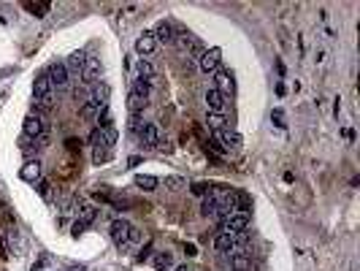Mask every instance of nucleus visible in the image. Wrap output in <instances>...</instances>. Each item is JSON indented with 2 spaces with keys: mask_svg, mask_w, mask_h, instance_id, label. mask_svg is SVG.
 <instances>
[{
  "mask_svg": "<svg viewBox=\"0 0 360 271\" xmlns=\"http://www.w3.org/2000/svg\"><path fill=\"white\" fill-rule=\"evenodd\" d=\"M33 98H36V114H46L51 106H54V87L46 79V73H41L33 84Z\"/></svg>",
  "mask_w": 360,
  "mask_h": 271,
  "instance_id": "obj_1",
  "label": "nucleus"
},
{
  "mask_svg": "<svg viewBox=\"0 0 360 271\" xmlns=\"http://www.w3.org/2000/svg\"><path fill=\"white\" fill-rule=\"evenodd\" d=\"M22 130H25V138H33V141L41 136H49V128H46L41 114H27L25 122H22Z\"/></svg>",
  "mask_w": 360,
  "mask_h": 271,
  "instance_id": "obj_2",
  "label": "nucleus"
},
{
  "mask_svg": "<svg viewBox=\"0 0 360 271\" xmlns=\"http://www.w3.org/2000/svg\"><path fill=\"white\" fill-rule=\"evenodd\" d=\"M219 60H222V49H219V46L203 49V54L198 57V68H201L203 73H214L219 68Z\"/></svg>",
  "mask_w": 360,
  "mask_h": 271,
  "instance_id": "obj_3",
  "label": "nucleus"
},
{
  "mask_svg": "<svg viewBox=\"0 0 360 271\" xmlns=\"http://www.w3.org/2000/svg\"><path fill=\"white\" fill-rule=\"evenodd\" d=\"M111 239H114V244H119L122 250L127 247V241H130V230H133V225L127 220H122V217H117V220L111 222Z\"/></svg>",
  "mask_w": 360,
  "mask_h": 271,
  "instance_id": "obj_4",
  "label": "nucleus"
},
{
  "mask_svg": "<svg viewBox=\"0 0 360 271\" xmlns=\"http://www.w3.org/2000/svg\"><path fill=\"white\" fill-rule=\"evenodd\" d=\"M46 79L51 82V87H57V90H62V87H68V71H65V62H51L49 68H46Z\"/></svg>",
  "mask_w": 360,
  "mask_h": 271,
  "instance_id": "obj_5",
  "label": "nucleus"
},
{
  "mask_svg": "<svg viewBox=\"0 0 360 271\" xmlns=\"http://www.w3.org/2000/svg\"><path fill=\"white\" fill-rule=\"evenodd\" d=\"M101 71H103L101 60H98V57H87V60H84V71H81V82H84V84H98Z\"/></svg>",
  "mask_w": 360,
  "mask_h": 271,
  "instance_id": "obj_6",
  "label": "nucleus"
},
{
  "mask_svg": "<svg viewBox=\"0 0 360 271\" xmlns=\"http://www.w3.org/2000/svg\"><path fill=\"white\" fill-rule=\"evenodd\" d=\"M136 52L141 57H149V54H154V52H157V38L152 36V30H144L141 36L136 38Z\"/></svg>",
  "mask_w": 360,
  "mask_h": 271,
  "instance_id": "obj_7",
  "label": "nucleus"
},
{
  "mask_svg": "<svg viewBox=\"0 0 360 271\" xmlns=\"http://www.w3.org/2000/svg\"><path fill=\"white\" fill-rule=\"evenodd\" d=\"M152 36L157 38V41H162V44H173V41H176V27H173V22L162 19V22H157V27L152 30Z\"/></svg>",
  "mask_w": 360,
  "mask_h": 271,
  "instance_id": "obj_8",
  "label": "nucleus"
},
{
  "mask_svg": "<svg viewBox=\"0 0 360 271\" xmlns=\"http://www.w3.org/2000/svg\"><path fill=\"white\" fill-rule=\"evenodd\" d=\"M249 225V215H230V217H225V222H222V233H241L244 228Z\"/></svg>",
  "mask_w": 360,
  "mask_h": 271,
  "instance_id": "obj_9",
  "label": "nucleus"
},
{
  "mask_svg": "<svg viewBox=\"0 0 360 271\" xmlns=\"http://www.w3.org/2000/svg\"><path fill=\"white\" fill-rule=\"evenodd\" d=\"M217 141L222 144V149H239L241 144H244V138H241V133H236V130L222 128V130L217 133Z\"/></svg>",
  "mask_w": 360,
  "mask_h": 271,
  "instance_id": "obj_10",
  "label": "nucleus"
},
{
  "mask_svg": "<svg viewBox=\"0 0 360 271\" xmlns=\"http://www.w3.org/2000/svg\"><path fill=\"white\" fill-rule=\"evenodd\" d=\"M219 92L222 98H228V95H233L236 92V82H233V73L230 71H219L217 73V87H214Z\"/></svg>",
  "mask_w": 360,
  "mask_h": 271,
  "instance_id": "obj_11",
  "label": "nucleus"
},
{
  "mask_svg": "<svg viewBox=\"0 0 360 271\" xmlns=\"http://www.w3.org/2000/svg\"><path fill=\"white\" fill-rule=\"evenodd\" d=\"M138 138H141L144 147H157L160 144V128L154 122H144L141 133H138Z\"/></svg>",
  "mask_w": 360,
  "mask_h": 271,
  "instance_id": "obj_12",
  "label": "nucleus"
},
{
  "mask_svg": "<svg viewBox=\"0 0 360 271\" xmlns=\"http://www.w3.org/2000/svg\"><path fill=\"white\" fill-rule=\"evenodd\" d=\"M19 179H22V182H30V184H36V182L41 179V163H38V160H27V163L22 165Z\"/></svg>",
  "mask_w": 360,
  "mask_h": 271,
  "instance_id": "obj_13",
  "label": "nucleus"
},
{
  "mask_svg": "<svg viewBox=\"0 0 360 271\" xmlns=\"http://www.w3.org/2000/svg\"><path fill=\"white\" fill-rule=\"evenodd\" d=\"M203 101H206V108L208 111H214V114H222V108H225V98L219 95L214 87H208L206 90V95H203Z\"/></svg>",
  "mask_w": 360,
  "mask_h": 271,
  "instance_id": "obj_14",
  "label": "nucleus"
},
{
  "mask_svg": "<svg viewBox=\"0 0 360 271\" xmlns=\"http://www.w3.org/2000/svg\"><path fill=\"white\" fill-rule=\"evenodd\" d=\"M84 60H87V57L81 54V52H76V54H71V60L65 62V71H68V76H73V79H81V71H84Z\"/></svg>",
  "mask_w": 360,
  "mask_h": 271,
  "instance_id": "obj_15",
  "label": "nucleus"
},
{
  "mask_svg": "<svg viewBox=\"0 0 360 271\" xmlns=\"http://www.w3.org/2000/svg\"><path fill=\"white\" fill-rule=\"evenodd\" d=\"M147 101H149L147 95H141V92L130 90V92H127V108H130V114L144 111V108H147Z\"/></svg>",
  "mask_w": 360,
  "mask_h": 271,
  "instance_id": "obj_16",
  "label": "nucleus"
},
{
  "mask_svg": "<svg viewBox=\"0 0 360 271\" xmlns=\"http://www.w3.org/2000/svg\"><path fill=\"white\" fill-rule=\"evenodd\" d=\"M117 128L114 125H103V130H98V141H101V147H114L117 144Z\"/></svg>",
  "mask_w": 360,
  "mask_h": 271,
  "instance_id": "obj_17",
  "label": "nucleus"
},
{
  "mask_svg": "<svg viewBox=\"0 0 360 271\" xmlns=\"http://www.w3.org/2000/svg\"><path fill=\"white\" fill-rule=\"evenodd\" d=\"M236 247V236L233 233H219L217 239H214V250L217 252H230Z\"/></svg>",
  "mask_w": 360,
  "mask_h": 271,
  "instance_id": "obj_18",
  "label": "nucleus"
},
{
  "mask_svg": "<svg viewBox=\"0 0 360 271\" xmlns=\"http://www.w3.org/2000/svg\"><path fill=\"white\" fill-rule=\"evenodd\" d=\"M98 114H101V106H98V103H92V101L81 103V108H79V117L84 119V122H92V119H98Z\"/></svg>",
  "mask_w": 360,
  "mask_h": 271,
  "instance_id": "obj_19",
  "label": "nucleus"
},
{
  "mask_svg": "<svg viewBox=\"0 0 360 271\" xmlns=\"http://www.w3.org/2000/svg\"><path fill=\"white\" fill-rule=\"evenodd\" d=\"M230 266H233V271H249V266H252V258H249L247 252H233V258H230Z\"/></svg>",
  "mask_w": 360,
  "mask_h": 271,
  "instance_id": "obj_20",
  "label": "nucleus"
},
{
  "mask_svg": "<svg viewBox=\"0 0 360 271\" xmlns=\"http://www.w3.org/2000/svg\"><path fill=\"white\" fill-rule=\"evenodd\" d=\"M157 184H160V179H157V176H149V174H138V176H136V187L147 190V193H152V190H157Z\"/></svg>",
  "mask_w": 360,
  "mask_h": 271,
  "instance_id": "obj_21",
  "label": "nucleus"
},
{
  "mask_svg": "<svg viewBox=\"0 0 360 271\" xmlns=\"http://www.w3.org/2000/svg\"><path fill=\"white\" fill-rule=\"evenodd\" d=\"M206 125L214 130V133H219V130H222L228 122H225V114H214V111H208V114H206Z\"/></svg>",
  "mask_w": 360,
  "mask_h": 271,
  "instance_id": "obj_22",
  "label": "nucleus"
},
{
  "mask_svg": "<svg viewBox=\"0 0 360 271\" xmlns=\"http://www.w3.org/2000/svg\"><path fill=\"white\" fill-rule=\"evenodd\" d=\"M217 209H219L217 198H214V195H206V198H203V204H201V215L203 217H211V215H217Z\"/></svg>",
  "mask_w": 360,
  "mask_h": 271,
  "instance_id": "obj_23",
  "label": "nucleus"
},
{
  "mask_svg": "<svg viewBox=\"0 0 360 271\" xmlns=\"http://www.w3.org/2000/svg\"><path fill=\"white\" fill-rule=\"evenodd\" d=\"M25 8L30 11V14H36L38 19H41V16H46V14H49V3H25Z\"/></svg>",
  "mask_w": 360,
  "mask_h": 271,
  "instance_id": "obj_24",
  "label": "nucleus"
},
{
  "mask_svg": "<svg viewBox=\"0 0 360 271\" xmlns=\"http://www.w3.org/2000/svg\"><path fill=\"white\" fill-rule=\"evenodd\" d=\"M138 79H154V68H152V62H147V60H141L138 62Z\"/></svg>",
  "mask_w": 360,
  "mask_h": 271,
  "instance_id": "obj_25",
  "label": "nucleus"
},
{
  "mask_svg": "<svg viewBox=\"0 0 360 271\" xmlns=\"http://www.w3.org/2000/svg\"><path fill=\"white\" fill-rule=\"evenodd\" d=\"M168 266H171V255H168V252H157V258H154V269L162 271Z\"/></svg>",
  "mask_w": 360,
  "mask_h": 271,
  "instance_id": "obj_26",
  "label": "nucleus"
},
{
  "mask_svg": "<svg viewBox=\"0 0 360 271\" xmlns=\"http://www.w3.org/2000/svg\"><path fill=\"white\" fill-rule=\"evenodd\" d=\"M92 160H95V163H108V160H111V152H108V149L95 147V155H92Z\"/></svg>",
  "mask_w": 360,
  "mask_h": 271,
  "instance_id": "obj_27",
  "label": "nucleus"
},
{
  "mask_svg": "<svg viewBox=\"0 0 360 271\" xmlns=\"http://www.w3.org/2000/svg\"><path fill=\"white\" fill-rule=\"evenodd\" d=\"M179 187H184L182 176H165V190H179Z\"/></svg>",
  "mask_w": 360,
  "mask_h": 271,
  "instance_id": "obj_28",
  "label": "nucleus"
},
{
  "mask_svg": "<svg viewBox=\"0 0 360 271\" xmlns=\"http://www.w3.org/2000/svg\"><path fill=\"white\" fill-rule=\"evenodd\" d=\"M190 187H193V195H203V198L208 195V184L206 182H193Z\"/></svg>",
  "mask_w": 360,
  "mask_h": 271,
  "instance_id": "obj_29",
  "label": "nucleus"
},
{
  "mask_svg": "<svg viewBox=\"0 0 360 271\" xmlns=\"http://www.w3.org/2000/svg\"><path fill=\"white\" fill-rule=\"evenodd\" d=\"M95 215H98L95 209H84V212H81V220L79 222H81V225H90V222L95 220Z\"/></svg>",
  "mask_w": 360,
  "mask_h": 271,
  "instance_id": "obj_30",
  "label": "nucleus"
},
{
  "mask_svg": "<svg viewBox=\"0 0 360 271\" xmlns=\"http://www.w3.org/2000/svg\"><path fill=\"white\" fill-rule=\"evenodd\" d=\"M141 128H144V125H141V119H138V114H133V117H130V130H133V133H141Z\"/></svg>",
  "mask_w": 360,
  "mask_h": 271,
  "instance_id": "obj_31",
  "label": "nucleus"
},
{
  "mask_svg": "<svg viewBox=\"0 0 360 271\" xmlns=\"http://www.w3.org/2000/svg\"><path fill=\"white\" fill-rule=\"evenodd\" d=\"M49 182H41V195H44V198H49Z\"/></svg>",
  "mask_w": 360,
  "mask_h": 271,
  "instance_id": "obj_32",
  "label": "nucleus"
},
{
  "mask_svg": "<svg viewBox=\"0 0 360 271\" xmlns=\"http://www.w3.org/2000/svg\"><path fill=\"white\" fill-rule=\"evenodd\" d=\"M184 252H187V258L195 255V244H184Z\"/></svg>",
  "mask_w": 360,
  "mask_h": 271,
  "instance_id": "obj_33",
  "label": "nucleus"
},
{
  "mask_svg": "<svg viewBox=\"0 0 360 271\" xmlns=\"http://www.w3.org/2000/svg\"><path fill=\"white\" fill-rule=\"evenodd\" d=\"M173 271H187V266H176V269H173Z\"/></svg>",
  "mask_w": 360,
  "mask_h": 271,
  "instance_id": "obj_34",
  "label": "nucleus"
}]
</instances>
